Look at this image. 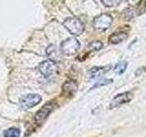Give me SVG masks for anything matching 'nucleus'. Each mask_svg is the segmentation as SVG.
I'll list each match as a JSON object with an SVG mask.
<instances>
[{
    "label": "nucleus",
    "instance_id": "18",
    "mask_svg": "<svg viewBox=\"0 0 146 137\" xmlns=\"http://www.w3.org/2000/svg\"><path fill=\"white\" fill-rule=\"evenodd\" d=\"M145 7H146V1H145Z\"/></svg>",
    "mask_w": 146,
    "mask_h": 137
},
{
    "label": "nucleus",
    "instance_id": "10",
    "mask_svg": "<svg viewBox=\"0 0 146 137\" xmlns=\"http://www.w3.org/2000/svg\"><path fill=\"white\" fill-rule=\"evenodd\" d=\"M109 68L110 67H93L89 70V74L91 78H99L102 76L104 73H106Z\"/></svg>",
    "mask_w": 146,
    "mask_h": 137
},
{
    "label": "nucleus",
    "instance_id": "6",
    "mask_svg": "<svg viewBox=\"0 0 146 137\" xmlns=\"http://www.w3.org/2000/svg\"><path fill=\"white\" fill-rule=\"evenodd\" d=\"M132 99V94L129 91H125V92H122L116 95L115 97L112 99L110 104V107L111 108H117L119 106H121V105L130 102Z\"/></svg>",
    "mask_w": 146,
    "mask_h": 137
},
{
    "label": "nucleus",
    "instance_id": "8",
    "mask_svg": "<svg viewBox=\"0 0 146 137\" xmlns=\"http://www.w3.org/2000/svg\"><path fill=\"white\" fill-rule=\"evenodd\" d=\"M78 85L74 80H68L62 85V91L67 96H72L76 93Z\"/></svg>",
    "mask_w": 146,
    "mask_h": 137
},
{
    "label": "nucleus",
    "instance_id": "5",
    "mask_svg": "<svg viewBox=\"0 0 146 137\" xmlns=\"http://www.w3.org/2000/svg\"><path fill=\"white\" fill-rule=\"evenodd\" d=\"M41 102V97L38 94H27L20 99V106L23 109H30L35 107Z\"/></svg>",
    "mask_w": 146,
    "mask_h": 137
},
{
    "label": "nucleus",
    "instance_id": "15",
    "mask_svg": "<svg viewBox=\"0 0 146 137\" xmlns=\"http://www.w3.org/2000/svg\"><path fill=\"white\" fill-rule=\"evenodd\" d=\"M102 4L105 7H116L118 5H120V3L121 2V0H102Z\"/></svg>",
    "mask_w": 146,
    "mask_h": 137
},
{
    "label": "nucleus",
    "instance_id": "13",
    "mask_svg": "<svg viewBox=\"0 0 146 137\" xmlns=\"http://www.w3.org/2000/svg\"><path fill=\"white\" fill-rule=\"evenodd\" d=\"M102 47H103V44L102 41L95 40V41H92V42H90L88 45V49L91 50V51H99V50L102 49Z\"/></svg>",
    "mask_w": 146,
    "mask_h": 137
},
{
    "label": "nucleus",
    "instance_id": "14",
    "mask_svg": "<svg viewBox=\"0 0 146 137\" xmlns=\"http://www.w3.org/2000/svg\"><path fill=\"white\" fill-rule=\"evenodd\" d=\"M46 52H47V55L52 59H55L57 57H58V49L56 48V46L54 45H50L47 48V50H46Z\"/></svg>",
    "mask_w": 146,
    "mask_h": 137
},
{
    "label": "nucleus",
    "instance_id": "17",
    "mask_svg": "<svg viewBox=\"0 0 146 137\" xmlns=\"http://www.w3.org/2000/svg\"><path fill=\"white\" fill-rule=\"evenodd\" d=\"M123 16H124L125 19L126 20H130L131 19L132 17L134 16V11H133V8L132 7H128L127 9H125L124 13H123Z\"/></svg>",
    "mask_w": 146,
    "mask_h": 137
},
{
    "label": "nucleus",
    "instance_id": "4",
    "mask_svg": "<svg viewBox=\"0 0 146 137\" xmlns=\"http://www.w3.org/2000/svg\"><path fill=\"white\" fill-rule=\"evenodd\" d=\"M53 109H54L53 102H48L47 104L43 105V106L38 111V112L36 113L35 122L38 123V124L43 123L46 121V119L48 118V116L49 115V113L53 111Z\"/></svg>",
    "mask_w": 146,
    "mask_h": 137
},
{
    "label": "nucleus",
    "instance_id": "7",
    "mask_svg": "<svg viewBox=\"0 0 146 137\" xmlns=\"http://www.w3.org/2000/svg\"><path fill=\"white\" fill-rule=\"evenodd\" d=\"M38 71L45 77H49L56 71V64L51 61H45L41 62L38 67Z\"/></svg>",
    "mask_w": 146,
    "mask_h": 137
},
{
    "label": "nucleus",
    "instance_id": "3",
    "mask_svg": "<svg viewBox=\"0 0 146 137\" xmlns=\"http://www.w3.org/2000/svg\"><path fill=\"white\" fill-rule=\"evenodd\" d=\"M111 23H112L111 16L107 13H103L94 18L93 27L98 31H104L111 27Z\"/></svg>",
    "mask_w": 146,
    "mask_h": 137
},
{
    "label": "nucleus",
    "instance_id": "2",
    "mask_svg": "<svg viewBox=\"0 0 146 137\" xmlns=\"http://www.w3.org/2000/svg\"><path fill=\"white\" fill-rule=\"evenodd\" d=\"M80 47V44L79 42V40L76 39L75 38H70L64 40L60 44L59 49H60V51L64 55L70 56V55H74L79 51Z\"/></svg>",
    "mask_w": 146,
    "mask_h": 137
},
{
    "label": "nucleus",
    "instance_id": "16",
    "mask_svg": "<svg viewBox=\"0 0 146 137\" xmlns=\"http://www.w3.org/2000/svg\"><path fill=\"white\" fill-rule=\"evenodd\" d=\"M112 80H110V79H100V81H98L97 83L94 85V87L91 88V90L96 89V88H99V87H102V86H106L110 83H111Z\"/></svg>",
    "mask_w": 146,
    "mask_h": 137
},
{
    "label": "nucleus",
    "instance_id": "1",
    "mask_svg": "<svg viewBox=\"0 0 146 137\" xmlns=\"http://www.w3.org/2000/svg\"><path fill=\"white\" fill-rule=\"evenodd\" d=\"M66 29L73 36H80L84 31V25L76 17H68L63 22Z\"/></svg>",
    "mask_w": 146,
    "mask_h": 137
},
{
    "label": "nucleus",
    "instance_id": "12",
    "mask_svg": "<svg viewBox=\"0 0 146 137\" xmlns=\"http://www.w3.org/2000/svg\"><path fill=\"white\" fill-rule=\"evenodd\" d=\"M21 132L18 128H9L4 132V137H19Z\"/></svg>",
    "mask_w": 146,
    "mask_h": 137
},
{
    "label": "nucleus",
    "instance_id": "11",
    "mask_svg": "<svg viewBox=\"0 0 146 137\" xmlns=\"http://www.w3.org/2000/svg\"><path fill=\"white\" fill-rule=\"evenodd\" d=\"M127 66H128V63L127 61H120V62H118L115 66H114L113 68V70H114V72L116 73V74H122L123 72H124L126 70V68H127Z\"/></svg>",
    "mask_w": 146,
    "mask_h": 137
},
{
    "label": "nucleus",
    "instance_id": "9",
    "mask_svg": "<svg viewBox=\"0 0 146 137\" xmlns=\"http://www.w3.org/2000/svg\"><path fill=\"white\" fill-rule=\"evenodd\" d=\"M128 35L125 32H116L110 36L109 38V42L111 44H119L127 39Z\"/></svg>",
    "mask_w": 146,
    "mask_h": 137
}]
</instances>
